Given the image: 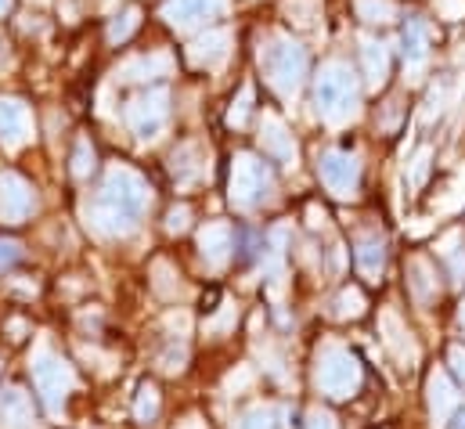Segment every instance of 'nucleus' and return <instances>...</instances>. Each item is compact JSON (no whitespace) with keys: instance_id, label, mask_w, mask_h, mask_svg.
I'll list each match as a JSON object with an SVG mask.
<instances>
[{"instance_id":"obj_14","label":"nucleus","mask_w":465,"mask_h":429,"mask_svg":"<svg viewBox=\"0 0 465 429\" xmlns=\"http://www.w3.org/2000/svg\"><path fill=\"white\" fill-rule=\"evenodd\" d=\"M260 145H263V152H267L271 159H278V163H285V166H296L300 148H296L289 126H285L274 112H263V119H260Z\"/></svg>"},{"instance_id":"obj_26","label":"nucleus","mask_w":465,"mask_h":429,"mask_svg":"<svg viewBox=\"0 0 465 429\" xmlns=\"http://www.w3.org/2000/svg\"><path fill=\"white\" fill-rule=\"evenodd\" d=\"M361 314H364V296H361V289H343V293L336 296V304H332V318L350 322V318H361Z\"/></svg>"},{"instance_id":"obj_21","label":"nucleus","mask_w":465,"mask_h":429,"mask_svg":"<svg viewBox=\"0 0 465 429\" xmlns=\"http://www.w3.org/2000/svg\"><path fill=\"white\" fill-rule=\"evenodd\" d=\"M408 289H411V296H415L419 307H430V304L437 300L440 285H437V271H433L430 260L415 256V260L408 264Z\"/></svg>"},{"instance_id":"obj_29","label":"nucleus","mask_w":465,"mask_h":429,"mask_svg":"<svg viewBox=\"0 0 465 429\" xmlns=\"http://www.w3.org/2000/svg\"><path fill=\"white\" fill-rule=\"evenodd\" d=\"M137 25H141V11H137V7H126L123 15H116V18H113V25H109V40H113V44L130 40Z\"/></svg>"},{"instance_id":"obj_32","label":"nucleus","mask_w":465,"mask_h":429,"mask_svg":"<svg viewBox=\"0 0 465 429\" xmlns=\"http://www.w3.org/2000/svg\"><path fill=\"white\" fill-rule=\"evenodd\" d=\"M249 112H252V84H245L242 95H238V102L228 108V123H232V126H245Z\"/></svg>"},{"instance_id":"obj_36","label":"nucleus","mask_w":465,"mask_h":429,"mask_svg":"<svg viewBox=\"0 0 465 429\" xmlns=\"http://www.w3.org/2000/svg\"><path fill=\"white\" fill-rule=\"evenodd\" d=\"M448 361H451V372L459 375V383L465 386V346H451V354H448Z\"/></svg>"},{"instance_id":"obj_17","label":"nucleus","mask_w":465,"mask_h":429,"mask_svg":"<svg viewBox=\"0 0 465 429\" xmlns=\"http://www.w3.org/2000/svg\"><path fill=\"white\" fill-rule=\"evenodd\" d=\"M0 429H36V412L25 390L18 386L0 390Z\"/></svg>"},{"instance_id":"obj_4","label":"nucleus","mask_w":465,"mask_h":429,"mask_svg":"<svg viewBox=\"0 0 465 429\" xmlns=\"http://www.w3.org/2000/svg\"><path fill=\"white\" fill-rule=\"evenodd\" d=\"M29 372H33V386H36V394H40L47 415L58 419L62 408H65V401H69V394H73V386H76L73 364H69L62 354H54L51 346L40 343V346L33 350V357H29Z\"/></svg>"},{"instance_id":"obj_7","label":"nucleus","mask_w":465,"mask_h":429,"mask_svg":"<svg viewBox=\"0 0 465 429\" xmlns=\"http://www.w3.org/2000/svg\"><path fill=\"white\" fill-rule=\"evenodd\" d=\"M126 126L141 137V141H155L163 137L166 123H170V91L166 87H152L137 98L126 102Z\"/></svg>"},{"instance_id":"obj_9","label":"nucleus","mask_w":465,"mask_h":429,"mask_svg":"<svg viewBox=\"0 0 465 429\" xmlns=\"http://www.w3.org/2000/svg\"><path fill=\"white\" fill-rule=\"evenodd\" d=\"M33 210H36V192H33V185H29L25 177L4 170V174H0V220H4V224H22V220L33 216Z\"/></svg>"},{"instance_id":"obj_40","label":"nucleus","mask_w":465,"mask_h":429,"mask_svg":"<svg viewBox=\"0 0 465 429\" xmlns=\"http://www.w3.org/2000/svg\"><path fill=\"white\" fill-rule=\"evenodd\" d=\"M462 328H465V304H462Z\"/></svg>"},{"instance_id":"obj_20","label":"nucleus","mask_w":465,"mask_h":429,"mask_svg":"<svg viewBox=\"0 0 465 429\" xmlns=\"http://www.w3.org/2000/svg\"><path fill=\"white\" fill-rule=\"evenodd\" d=\"M353 260L368 282H379V274L386 267V238L382 234H361L353 245Z\"/></svg>"},{"instance_id":"obj_37","label":"nucleus","mask_w":465,"mask_h":429,"mask_svg":"<svg viewBox=\"0 0 465 429\" xmlns=\"http://www.w3.org/2000/svg\"><path fill=\"white\" fill-rule=\"evenodd\" d=\"M177 429H206V423L203 419H188V423H181Z\"/></svg>"},{"instance_id":"obj_8","label":"nucleus","mask_w":465,"mask_h":429,"mask_svg":"<svg viewBox=\"0 0 465 429\" xmlns=\"http://www.w3.org/2000/svg\"><path fill=\"white\" fill-rule=\"evenodd\" d=\"M318 174H322V185L340 195V199H353L357 195V185H361V163L353 152H325L318 159Z\"/></svg>"},{"instance_id":"obj_10","label":"nucleus","mask_w":465,"mask_h":429,"mask_svg":"<svg viewBox=\"0 0 465 429\" xmlns=\"http://www.w3.org/2000/svg\"><path fill=\"white\" fill-rule=\"evenodd\" d=\"M170 174L177 181V188H195L199 181L210 177V152L199 141H184L173 155H170Z\"/></svg>"},{"instance_id":"obj_27","label":"nucleus","mask_w":465,"mask_h":429,"mask_svg":"<svg viewBox=\"0 0 465 429\" xmlns=\"http://www.w3.org/2000/svg\"><path fill=\"white\" fill-rule=\"evenodd\" d=\"M155 415H159V390L152 383H144L137 390V401H134V419L137 423H152Z\"/></svg>"},{"instance_id":"obj_15","label":"nucleus","mask_w":465,"mask_h":429,"mask_svg":"<svg viewBox=\"0 0 465 429\" xmlns=\"http://www.w3.org/2000/svg\"><path fill=\"white\" fill-rule=\"evenodd\" d=\"M228 55H232V33L228 29H206L188 47V62L199 69H217V65H224Z\"/></svg>"},{"instance_id":"obj_11","label":"nucleus","mask_w":465,"mask_h":429,"mask_svg":"<svg viewBox=\"0 0 465 429\" xmlns=\"http://www.w3.org/2000/svg\"><path fill=\"white\" fill-rule=\"evenodd\" d=\"M33 141V115L29 105L18 98H0V145L7 152H18Z\"/></svg>"},{"instance_id":"obj_6","label":"nucleus","mask_w":465,"mask_h":429,"mask_svg":"<svg viewBox=\"0 0 465 429\" xmlns=\"http://www.w3.org/2000/svg\"><path fill=\"white\" fill-rule=\"evenodd\" d=\"M314 383L325 397L332 401H347L361 390L364 383V372H361V361L350 354L347 346H325L318 354V364H314Z\"/></svg>"},{"instance_id":"obj_16","label":"nucleus","mask_w":465,"mask_h":429,"mask_svg":"<svg viewBox=\"0 0 465 429\" xmlns=\"http://www.w3.org/2000/svg\"><path fill=\"white\" fill-rule=\"evenodd\" d=\"M426 394H430V419H433V429H444L451 423V415L459 412V390H455V383H451L444 372H433L430 383H426Z\"/></svg>"},{"instance_id":"obj_38","label":"nucleus","mask_w":465,"mask_h":429,"mask_svg":"<svg viewBox=\"0 0 465 429\" xmlns=\"http://www.w3.org/2000/svg\"><path fill=\"white\" fill-rule=\"evenodd\" d=\"M455 429H465V412H459V423H455Z\"/></svg>"},{"instance_id":"obj_22","label":"nucleus","mask_w":465,"mask_h":429,"mask_svg":"<svg viewBox=\"0 0 465 429\" xmlns=\"http://www.w3.org/2000/svg\"><path fill=\"white\" fill-rule=\"evenodd\" d=\"M361 62H364V76H368V87H382L386 76H390V47L382 40H364L361 44Z\"/></svg>"},{"instance_id":"obj_39","label":"nucleus","mask_w":465,"mask_h":429,"mask_svg":"<svg viewBox=\"0 0 465 429\" xmlns=\"http://www.w3.org/2000/svg\"><path fill=\"white\" fill-rule=\"evenodd\" d=\"M7 7H11V0H0V15H7Z\"/></svg>"},{"instance_id":"obj_34","label":"nucleus","mask_w":465,"mask_h":429,"mask_svg":"<svg viewBox=\"0 0 465 429\" xmlns=\"http://www.w3.org/2000/svg\"><path fill=\"white\" fill-rule=\"evenodd\" d=\"M300 429H340V426H336V415H332V412L314 408V412H307V423Z\"/></svg>"},{"instance_id":"obj_2","label":"nucleus","mask_w":465,"mask_h":429,"mask_svg":"<svg viewBox=\"0 0 465 429\" xmlns=\"http://www.w3.org/2000/svg\"><path fill=\"white\" fill-rule=\"evenodd\" d=\"M260 69H263L267 84L274 87V95L292 102L307 80V47L300 40L278 33L260 47Z\"/></svg>"},{"instance_id":"obj_19","label":"nucleus","mask_w":465,"mask_h":429,"mask_svg":"<svg viewBox=\"0 0 465 429\" xmlns=\"http://www.w3.org/2000/svg\"><path fill=\"white\" fill-rule=\"evenodd\" d=\"M170 65H173V58H170L166 51H155V55H141V58L123 62L116 76L123 80V84H148V80L166 76V73H170Z\"/></svg>"},{"instance_id":"obj_1","label":"nucleus","mask_w":465,"mask_h":429,"mask_svg":"<svg viewBox=\"0 0 465 429\" xmlns=\"http://www.w3.org/2000/svg\"><path fill=\"white\" fill-rule=\"evenodd\" d=\"M148 206H152V185L130 166H113L98 195L87 203V224L102 238H126L137 231Z\"/></svg>"},{"instance_id":"obj_13","label":"nucleus","mask_w":465,"mask_h":429,"mask_svg":"<svg viewBox=\"0 0 465 429\" xmlns=\"http://www.w3.org/2000/svg\"><path fill=\"white\" fill-rule=\"evenodd\" d=\"M199 253L206 260V267L221 271L228 260L234 256V227L228 220H213L199 231Z\"/></svg>"},{"instance_id":"obj_5","label":"nucleus","mask_w":465,"mask_h":429,"mask_svg":"<svg viewBox=\"0 0 465 429\" xmlns=\"http://www.w3.org/2000/svg\"><path fill=\"white\" fill-rule=\"evenodd\" d=\"M274 192V174L263 159L242 152L232 159V181H228V199L234 210H256L260 203H267Z\"/></svg>"},{"instance_id":"obj_31","label":"nucleus","mask_w":465,"mask_h":429,"mask_svg":"<svg viewBox=\"0 0 465 429\" xmlns=\"http://www.w3.org/2000/svg\"><path fill=\"white\" fill-rule=\"evenodd\" d=\"M444 256H448V264H451V282H465V249L459 245V234H451L448 242H444Z\"/></svg>"},{"instance_id":"obj_35","label":"nucleus","mask_w":465,"mask_h":429,"mask_svg":"<svg viewBox=\"0 0 465 429\" xmlns=\"http://www.w3.org/2000/svg\"><path fill=\"white\" fill-rule=\"evenodd\" d=\"M15 260H22V245H18V242H4V238H0V271H4V267H11Z\"/></svg>"},{"instance_id":"obj_18","label":"nucleus","mask_w":465,"mask_h":429,"mask_svg":"<svg viewBox=\"0 0 465 429\" xmlns=\"http://www.w3.org/2000/svg\"><path fill=\"white\" fill-rule=\"evenodd\" d=\"M401 44H404V69H408V76H419L430 65V29H426V22L422 18H408Z\"/></svg>"},{"instance_id":"obj_25","label":"nucleus","mask_w":465,"mask_h":429,"mask_svg":"<svg viewBox=\"0 0 465 429\" xmlns=\"http://www.w3.org/2000/svg\"><path fill=\"white\" fill-rule=\"evenodd\" d=\"M94 166H98V152H94V145L87 137H80L76 141V152H73V177L76 181H87L94 174Z\"/></svg>"},{"instance_id":"obj_28","label":"nucleus","mask_w":465,"mask_h":429,"mask_svg":"<svg viewBox=\"0 0 465 429\" xmlns=\"http://www.w3.org/2000/svg\"><path fill=\"white\" fill-rule=\"evenodd\" d=\"M357 15L364 22H371V25H386L397 15V7L390 0H357Z\"/></svg>"},{"instance_id":"obj_23","label":"nucleus","mask_w":465,"mask_h":429,"mask_svg":"<svg viewBox=\"0 0 465 429\" xmlns=\"http://www.w3.org/2000/svg\"><path fill=\"white\" fill-rule=\"evenodd\" d=\"M289 415L285 404H256L238 415V429H289Z\"/></svg>"},{"instance_id":"obj_33","label":"nucleus","mask_w":465,"mask_h":429,"mask_svg":"<svg viewBox=\"0 0 465 429\" xmlns=\"http://www.w3.org/2000/svg\"><path fill=\"white\" fill-rule=\"evenodd\" d=\"M188 224H192V210H188V206H173V210L166 214V231H170V234H181Z\"/></svg>"},{"instance_id":"obj_12","label":"nucleus","mask_w":465,"mask_h":429,"mask_svg":"<svg viewBox=\"0 0 465 429\" xmlns=\"http://www.w3.org/2000/svg\"><path fill=\"white\" fill-rule=\"evenodd\" d=\"M224 11H228V0H166L163 4V18L173 29H195Z\"/></svg>"},{"instance_id":"obj_3","label":"nucleus","mask_w":465,"mask_h":429,"mask_svg":"<svg viewBox=\"0 0 465 429\" xmlns=\"http://www.w3.org/2000/svg\"><path fill=\"white\" fill-rule=\"evenodd\" d=\"M357 102H361V87L357 76L347 62H325L314 76V105L318 115L332 126L347 123L357 115Z\"/></svg>"},{"instance_id":"obj_30","label":"nucleus","mask_w":465,"mask_h":429,"mask_svg":"<svg viewBox=\"0 0 465 429\" xmlns=\"http://www.w3.org/2000/svg\"><path fill=\"white\" fill-rule=\"evenodd\" d=\"M152 274H155V289L163 293V296H177L181 293V282H173V278H181V274H173V267L166 264V260H155V267H152Z\"/></svg>"},{"instance_id":"obj_24","label":"nucleus","mask_w":465,"mask_h":429,"mask_svg":"<svg viewBox=\"0 0 465 429\" xmlns=\"http://www.w3.org/2000/svg\"><path fill=\"white\" fill-rule=\"evenodd\" d=\"M382 343L393 350V357L397 361H411L415 357V346H411V339H408V332H404V324L397 322V314H382Z\"/></svg>"}]
</instances>
